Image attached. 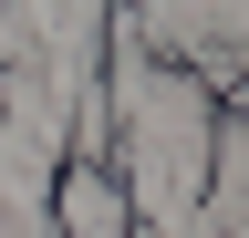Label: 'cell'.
Instances as JSON below:
<instances>
[{"label":"cell","instance_id":"1","mask_svg":"<svg viewBox=\"0 0 249 238\" xmlns=\"http://www.w3.org/2000/svg\"><path fill=\"white\" fill-rule=\"evenodd\" d=\"M62 238H124L114 176H62Z\"/></svg>","mask_w":249,"mask_h":238}]
</instances>
